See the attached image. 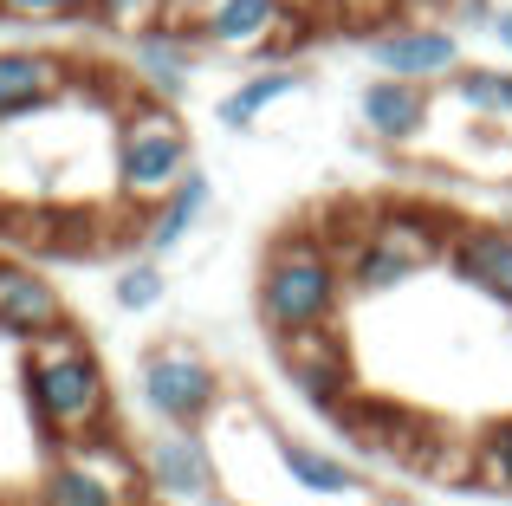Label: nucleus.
Listing matches in <instances>:
<instances>
[{
  "label": "nucleus",
  "mask_w": 512,
  "mask_h": 506,
  "mask_svg": "<svg viewBox=\"0 0 512 506\" xmlns=\"http://www.w3.org/2000/svg\"><path fill=\"white\" fill-rule=\"evenodd\" d=\"M201 39L195 33H175V26H150V33L130 39V78H137V91H150V98H188V85H195L201 72Z\"/></svg>",
  "instance_id": "obj_16"
},
{
  "label": "nucleus",
  "mask_w": 512,
  "mask_h": 506,
  "mask_svg": "<svg viewBox=\"0 0 512 506\" xmlns=\"http://www.w3.org/2000/svg\"><path fill=\"white\" fill-rule=\"evenodd\" d=\"M363 52L383 78H409V85H448L461 72V33L448 20H389L376 33H363Z\"/></svg>",
  "instance_id": "obj_8"
},
{
  "label": "nucleus",
  "mask_w": 512,
  "mask_h": 506,
  "mask_svg": "<svg viewBox=\"0 0 512 506\" xmlns=\"http://www.w3.org/2000/svg\"><path fill=\"white\" fill-rule=\"evenodd\" d=\"M305 85H312L305 59H292V65H260L247 85H234V91H221V98H214V124H221V130H253L266 111H273V104L299 98Z\"/></svg>",
  "instance_id": "obj_18"
},
{
  "label": "nucleus",
  "mask_w": 512,
  "mask_h": 506,
  "mask_svg": "<svg viewBox=\"0 0 512 506\" xmlns=\"http://www.w3.org/2000/svg\"><path fill=\"white\" fill-rule=\"evenodd\" d=\"M143 455V474H150V494L156 500H188V506H208L221 494V455L201 429H163L137 448Z\"/></svg>",
  "instance_id": "obj_10"
},
{
  "label": "nucleus",
  "mask_w": 512,
  "mask_h": 506,
  "mask_svg": "<svg viewBox=\"0 0 512 506\" xmlns=\"http://www.w3.org/2000/svg\"><path fill=\"white\" fill-rule=\"evenodd\" d=\"M292 7H299V0H208L195 39L208 52H227V59H260Z\"/></svg>",
  "instance_id": "obj_13"
},
{
  "label": "nucleus",
  "mask_w": 512,
  "mask_h": 506,
  "mask_svg": "<svg viewBox=\"0 0 512 506\" xmlns=\"http://www.w3.org/2000/svg\"><path fill=\"white\" fill-rule=\"evenodd\" d=\"M454 228H461V221L435 202H383L370 215L363 247L350 253V266H344L350 299H383V292H402L409 279H422L428 266L448 260Z\"/></svg>",
  "instance_id": "obj_4"
},
{
  "label": "nucleus",
  "mask_w": 512,
  "mask_h": 506,
  "mask_svg": "<svg viewBox=\"0 0 512 506\" xmlns=\"http://www.w3.org/2000/svg\"><path fill=\"white\" fill-rule=\"evenodd\" d=\"M13 377H20V403L46 442H85V435L117 429L111 370L72 318L46 338H26L13 357Z\"/></svg>",
  "instance_id": "obj_1"
},
{
  "label": "nucleus",
  "mask_w": 512,
  "mask_h": 506,
  "mask_svg": "<svg viewBox=\"0 0 512 506\" xmlns=\"http://www.w3.org/2000/svg\"><path fill=\"white\" fill-rule=\"evenodd\" d=\"M0 506H13V500H7V494H0Z\"/></svg>",
  "instance_id": "obj_28"
},
{
  "label": "nucleus",
  "mask_w": 512,
  "mask_h": 506,
  "mask_svg": "<svg viewBox=\"0 0 512 506\" xmlns=\"http://www.w3.org/2000/svg\"><path fill=\"white\" fill-rule=\"evenodd\" d=\"M344 305H350V279L318 228H286L266 247L260 279H253V312L273 338L331 331L344 318Z\"/></svg>",
  "instance_id": "obj_2"
},
{
  "label": "nucleus",
  "mask_w": 512,
  "mask_h": 506,
  "mask_svg": "<svg viewBox=\"0 0 512 506\" xmlns=\"http://www.w3.org/2000/svg\"><path fill=\"white\" fill-rule=\"evenodd\" d=\"M441 163L474 182H512V124L461 117V130H448V143H441Z\"/></svg>",
  "instance_id": "obj_19"
},
{
  "label": "nucleus",
  "mask_w": 512,
  "mask_h": 506,
  "mask_svg": "<svg viewBox=\"0 0 512 506\" xmlns=\"http://www.w3.org/2000/svg\"><path fill=\"white\" fill-rule=\"evenodd\" d=\"M208 202H214V176H208V169H188V176L175 182L150 215H137V247L150 253V260H169V253L201 228Z\"/></svg>",
  "instance_id": "obj_17"
},
{
  "label": "nucleus",
  "mask_w": 512,
  "mask_h": 506,
  "mask_svg": "<svg viewBox=\"0 0 512 506\" xmlns=\"http://www.w3.org/2000/svg\"><path fill=\"white\" fill-rule=\"evenodd\" d=\"M65 292L52 286L39 266L26 260H0V338L26 344V338H46V331L65 325Z\"/></svg>",
  "instance_id": "obj_15"
},
{
  "label": "nucleus",
  "mask_w": 512,
  "mask_h": 506,
  "mask_svg": "<svg viewBox=\"0 0 512 506\" xmlns=\"http://www.w3.org/2000/svg\"><path fill=\"white\" fill-rule=\"evenodd\" d=\"M188 169H195V143H188V124L175 117V104L150 98V91H130L111 111V189H117V202L130 215H150Z\"/></svg>",
  "instance_id": "obj_3"
},
{
  "label": "nucleus",
  "mask_w": 512,
  "mask_h": 506,
  "mask_svg": "<svg viewBox=\"0 0 512 506\" xmlns=\"http://www.w3.org/2000/svg\"><path fill=\"white\" fill-rule=\"evenodd\" d=\"M435 98L461 117H487V124H512V65H461Z\"/></svg>",
  "instance_id": "obj_20"
},
{
  "label": "nucleus",
  "mask_w": 512,
  "mask_h": 506,
  "mask_svg": "<svg viewBox=\"0 0 512 506\" xmlns=\"http://www.w3.org/2000/svg\"><path fill=\"white\" fill-rule=\"evenodd\" d=\"M370 506H409V500H396V494H389V500H370Z\"/></svg>",
  "instance_id": "obj_27"
},
{
  "label": "nucleus",
  "mask_w": 512,
  "mask_h": 506,
  "mask_svg": "<svg viewBox=\"0 0 512 506\" xmlns=\"http://www.w3.org/2000/svg\"><path fill=\"white\" fill-rule=\"evenodd\" d=\"M357 117L363 130H370V143H383V150L409 156L428 143V130H435V85H409V78H363L357 85Z\"/></svg>",
  "instance_id": "obj_11"
},
{
  "label": "nucleus",
  "mask_w": 512,
  "mask_h": 506,
  "mask_svg": "<svg viewBox=\"0 0 512 506\" xmlns=\"http://www.w3.org/2000/svg\"><path fill=\"white\" fill-rule=\"evenodd\" d=\"M137 403L150 409V422L163 429H208L227 409V383L195 344L182 338H156L137 357Z\"/></svg>",
  "instance_id": "obj_6"
},
{
  "label": "nucleus",
  "mask_w": 512,
  "mask_h": 506,
  "mask_svg": "<svg viewBox=\"0 0 512 506\" xmlns=\"http://www.w3.org/2000/svg\"><path fill=\"white\" fill-rule=\"evenodd\" d=\"M163 7L169 0H85V13L78 20L85 26H98V33H111V39H137V33H150V26H163Z\"/></svg>",
  "instance_id": "obj_21"
},
{
  "label": "nucleus",
  "mask_w": 512,
  "mask_h": 506,
  "mask_svg": "<svg viewBox=\"0 0 512 506\" xmlns=\"http://www.w3.org/2000/svg\"><path fill=\"white\" fill-rule=\"evenodd\" d=\"M474 487L512 500V416L506 422H487V429L474 435Z\"/></svg>",
  "instance_id": "obj_23"
},
{
  "label": "nucleus",
  "mask_w": 512,
  "mask_h": 506,
  "mask_svg": "<svg viewBox=\"0 0 512 506\" xmlns=\"http://www.w3.org/2000/svg\"><path fill=\"white\" fill-rule=\"evenodd\" d=\"M85 0H0V20L13 26H46V20H78Z\"/></svg>",
  "instance_id": "obj_25"
},
{
  "label": "nucleus",
  "mask_w": 512,
  "mask_h": 506,
  "mask_svg": "<svg viewBox=\"0 0 512 506\" xmlns=\"http://www.w3.org/2000/svg\"><path fill=\"white\" fill-rule=\"evenodd\" d=\"M163 292H169V273H163V260H130V266H117V279H111V305L117 312H156L163 305Z\"/></svg>",
  "instance_id": "obj_22"
},
{
  "label": "nucleus",
  "mask_w": 512,
  "mask_h": 506,
  "mask_svg": "<svg viewBox=\"0 0 512 506\" xmlns=\"http://www.w3.org/2000/svg\"><path fill=\"white\" fill-rule=\"evenodd\" d=\"M273 357H279V377L292 383V396H299L305 409H318V416H338L350 396L363 390L350 338L338 325L331 331H299V338H273Z\"/></svg>",
  "instance_id": "obj_7"
},
{
  "label": "nucleus",
  "mask_w": 512,
  "mask_h": 506,
  "mask_svg": "<svg viewBox=\"0 0 512 506\" xmlns=\"http://www.w3.org/2000/svg\"><path fill=\"white\" fill-rule=\"evenodd\" d=\"M273 461H279V474H286L299 494H312V500H357V494H370V468L344 461L338 448L305 442V435L273 429Z\"/></svg>",
  "instance_id": "obj_14"
},
{
  "label": "nucleus",
  "mask_w": 512,
  "mask_h": 506,
  "mask_svg": "<svg viewBox=\"0 0 512 506\" xmlns=\"http://www.w3.org/2000/svg\"><path fill=\"white\" fill-rule=\"evenodd\" d=\"M441 266H448L467 292H480V299H493L500 312H512V228L506 221H461Z\"/></svg>",
  "instance_id": "obj_12"
},
{
  "label": "nucleus",
  "mask_w": 512,
  "mask_h": 506,
  "mask_svg": "<svg viewBox=\"0 0 512 506\" xmlns=\"http://www.w3.org/2000/svg\"><path fill=\"white\" fill-rule=\"evenodd\" d=\"M137 500H150V474H143L137 448H124L111 429L85 435V442H59L33 481V506H137Z\"/></svg>",
  "instance_id": "obj_5"
},
{
  "label": "nucleus",
  "mask_w": 512,
  "mask_h": 506,
  "mask_svg": "<svg viewBox=\"0 0 512 506\" xmlns=\"http://www.w3.org/2000/svg\"><path fill=\"white\" fill-rule=\"evenodd\" d=\"M493 39H500V46L512 52V7H500V13H493Z\"/></svg>",
  "instance_id": "obj_26"
},
{
  "label": "nucleus",
  "mask_w": 512,
  "mask_h": 506,
  "mask_svg": "<svg viewBox=\"0 0 512 506\" xmlns=\"http://www.w3.org/2000/svg\"><path fill=\"white\" fill-rule=\"evenodd\" d=\"M325 13L350 33H376V26L402 20V0H325Z\"/></svg>",
  "instance_id": "obj_24"
},
{
  "label": "nucleus",
  "mask_w": 512,
  "mask_h": 506,
  "mask_svg": "<svg viewBox=\"0 0 512 506\" xmlns=\"http://www.w3.org/2000/svg\"><path fill=\"white\" fill-rule=\"evenodd\" d=\"M78 78H85V65L59 46H0V124L59 111L78 91Z\"/></svg>",
  "instance_id": "obj_9"
}]
</instances>
